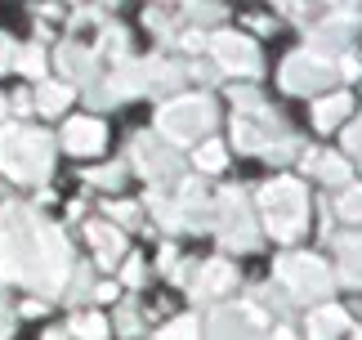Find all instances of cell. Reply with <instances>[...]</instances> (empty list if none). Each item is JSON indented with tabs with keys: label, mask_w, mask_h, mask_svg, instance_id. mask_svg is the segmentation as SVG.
I'll list each match as a JSON object with an SVG mask.
<instances>
[{
	"label": "cell",
	"mask_w": 362,
	"mask_h": 340,
	"mask_svg": "<svg viewBox=\"0 0 362 340\" xmlns=\"http://www.w3.org/2000/svg\"><path fill=\"white\" fill-rule=\"evenodd\" d=\"M67 144H72L76 152H94L103 144V130H99V121H76L72 130H67Z\"/></svg>",
	"instance_id": "6da1fadb"
},
{
	"label": "cell",
	"mask_w": 362,
	"mask_h": 340,
	"mask_svg": "<svg viewBox=\"0 0 362 340\" xmlns=\"http://www.w3.org/2000/svg\"><path fill=\"white\" fill-rule=\"evenodd\" d=\"M67 103V94L63 90H45V94H40V108H45V112H59Z\"/></svg>",
	"instance_id": "7a4b0ae2"
}]
</instances>
